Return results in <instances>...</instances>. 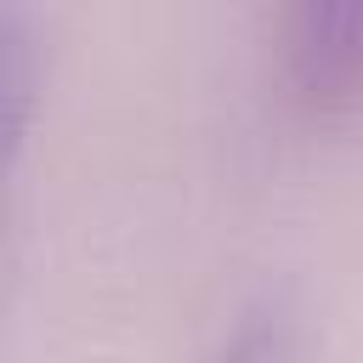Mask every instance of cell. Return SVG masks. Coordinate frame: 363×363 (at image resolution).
<instances>
[{"mask_svg": "<svg viewBox=\"0 0 363 363\" xmlns=\"http://www.w3.org/2000/svg\"><path fill=\"white\" fill-rule=\"evenodd\" d=\"M278 96L306 125H340L363 102V0H278Z\"/></svg>", "mask_w": 363, "mask_h": 363, "instance_id": "6da1fadb", "label": "cell"}, {"mask_svg": "<svg viewBox=\"0 0 363 363\" xmlns=\"http://www.w3.org/2000/svg\"><path fill=\"white\" fill-rule=\"evenodd\" d=\"M6 91H11V142H23L34 108V23L23 17V6L6 11Z\"/></svg>", "mask_w": 363, "mask_h": 363, "instance_id": "7a4b0ae2", "label": "cell"}, {"mask_svg": "<svg viewBox=\"0 0 363 363\" xmlns=\"http://www.w3.org/2000/svg\"><path fill=\"white\" fill-rule=\"evenodd\" d=\"M227 352H238V357H289V352H301L295 318L284 306H255V312H244V335H233Z\"/></svg>", "mask_w": 363, "mask_h": 363, "instance_id": "3957f363", "label": "cell"}]
</instances>
